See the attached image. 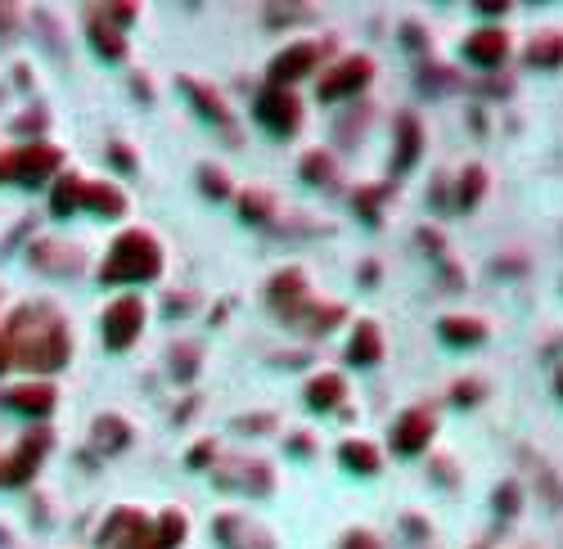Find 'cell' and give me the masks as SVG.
Instances as JSON below:
<instances>
[{
  "mask_svg": "<svg viewBox=\"0 0 563 549\" xmlns=\"http://www.w3.org/2000/svg\"><path fill=\"white\" fill-rule=\"evenodd\" d=\"M10 351L28 369H59L68 360V333L59 320H41V315H19L10 333Z\"/></svg>",
  "mask_w": 563,
  "mask_h": 549,
  "instance_id": "obj_1",
  "label": "cell"
},
{
  "mask_svg": "<svg viewBox=\"0 0 563 549\" xmlns=\"http://www.w3.org/2000/svg\"><path fill=\"white\" fill-rule=\"evenodd\" d=\"M158 270H163V252H158V243L149 239L145 230H131L109 248L100 275H104V284H127V279H154Z\"/></svg>",
  "mask_w": 563,
  "mask_h": 549,
  "instance_id": "obj_2",
  "label": "cell"
},
{
  "mask_svg": "<svg viewBox=\"0 0 563 549\" xmlns=\"http://www.w3.org/2000/svg\"><path fill=\"white\" fill-rule=\"evenodd\" d=\"M149 540H154V527H149L145 513H136V509H118L109 522H104L100 545H113V549H145Z\"/></svg>",
  "mask_w": 563,
  "mask_h": 549,
  "instance_id": "obj_3",
  "label": "cell"
},
{
  "mask_svg": "<svg viewBox=\"0 0 563 549\" xmlns=\"http://www.w3.org/2000/svg\"><path fill=\"white\" fill-rule=\"evenodd\" d=\"M140 324H145V306L136 302V297H122V302L109 306V315H104V342H109L113 351L131 347L140 333Z\"/></svg>",
  "mask_w": 563,
  "mask_h": 549,
  "instance_id": "obj_4",
  "label": "cell"
},
{
  "mask_svg": "<svg viewBox=\"0 0 563 549\" xmlns=\"http://www.w3.org/2000/svg\"><path fill=\"white\" fill-rule=\"evenodd\" d=\"M257 122L266 126V131H275V135H289V131H298V122H302V108H298V99L289 95V90H266L262 99H257Z\"/></svg>",
  "mask_w": 563,
  "mask_h": 549,
  "instance_id": "obj_5",
  "label": "cell"
},
{
  "mask_svg": "<svg viewBox=\"0 0 563 549\" xmlns=\"http://www.w3.org/2000/svg\"><path fill=\"white\" fill-rule=\"evenodd\" d=\"M55 167H59V149H55V144H28V149H19L10 162H5V171H14L23 185L46 180Z\"/></svg>",
  "mask_w": 563,
  "mask_h": 549,
  "instance_id": "obj_6",
  "label": "cell"
},
{
  "mask_svg": "<svg viewBox=\"0 0 563 549\" xmlns=\"http://www.w3.org/2000/svg\"><path fill=\"white\" fill-rule=\"evenodd\" d=\"M370 81V59H343L338 68H329L320 77V99H343L352 90H361Z\"/></svg>",
  "mask_w": 563,
  "mask_h": 549,
  "instance_id": "obj_7",
  "label": "cell"
},
{
  "mask_svg": "<svg viewBox=\"0 0 563 549\" xmlns=\"http://www.w3.org/2000/svg\"><path fill=\"white\" fill-rule=\"evenodd\" d=\"M428 437H433V414L428 410H406L397 419V428H392V446L401 455H419L428 446Z\"/></svg>",
  "mask_w": 563,
  "mask_h": 549,
  "instance_id": "obj_8",
  "label": "cell"
},
{
  "mask_svg": "<svg viewBox=\"0 0 563 549\" xmlns=\"http://www.w3.org/2000/svg\"><path fill=\"white\" fill-rule=\"evenodd\" d=\"M505 50H509V41L500 27H482V32H473L469 41H464V54H469L478 68H496V63L505 59Z\"/></svg>",
  "mask_w": 563,
  "mask_h": 549,
  "instance_id": "obj_9",
  "label": "cell"
},
{
  "mask_svg": "<svg viewBox=\"0 0 563 549\" xmlns=\"http://www.w3.org/2000/svg\"><path fill=\"white\" fill-rule=\"evenodd\" d=\"M316 59H320V45H289L284 54H275V63H271V81H293V77H302V72H311L316 68Z\"/></svg>",
  "mask_w": 563,
  "mask_h": 549,
  "instance_id": "obj_10",
  "label": "cell"
},
{
  "mask_svg": "<svg viewBox=\"0 0 563 549\" xmlns=\"http://www.w3.org/2000/svg\"><path fill=\"white\" fill-rule=\"evenodd\" d=\"M41 450H46V432H41V437H28L19 450H14V459H5L10 468H0V482H23V477H32Z\"/></svg>",
  "mask_w": 563,
  "mask_h": 549,
  "instance_id": "obj_11",
  "label": "cell"
},
{
  "mask_svg": "<svg viewBox=\"0 0 563 549\" xmlns=\"http://www.w3.org/2000/svg\"><path fill=\"white\" fill-rule=\"evenodd\" d=\"M5 405H10V410H19V414H50V405H55V387H46V383L14 387V392L5 396Z\"/></svg>",
  "mask_w": 563,
  "mask_h": 549,
  "instance_id": "obj_12",
  "label": "cell"
},
{
  "mask_svg": "<svg viewBox=\"0 0 563 549\" xmlns=\"http://www.w3.org/2000/svg\"><path fill=\"white\" fill-rule=\"evenodd\" d=\"M347 356H352L356 365H374V360L383 356V338H379V329H374L370 320H361V329L352 333V347H347Z\"/></svg>",
  "mask_w": 563,
  "mask_h": 549,
  "instance_id": "obj_13",
  "label": "cell"
},
{
  "mask_svg": "<svg viewBox=\"0 0 563 549\" xmlns=\"http://www.w3.org/2000/svg\"><path fill=\"white\" fill-rule=\"evenodd\" d=\"M307 401L316 405V410H334L338 401H343V378L338 374H320L307 383Z\"/></svg>",
  "mask_w": 563,
  "mask_h": 549,
  "instance_id": "obj_14",
  "label": "cell"
},
{
  "mask_svg": "<svg viewBox=\"0 0 563 549\" xmlns=\"http://www.w3.org/2000/svg\"><path fill=\"white\" fill-rule=\"evenodd\" d=\"M442 338L455 342V347H464V342H482L487 338V324L469 320V315H451V320H442Z\"/></svg>",
  "mask_w": 563,
  "mask_h": 549,
  "instance_id": "obj_15",
  "label": "cell"
},
{
  "mask_svg": "<svg viewBox=\"0 0 563 549\" xmlns=\"http://www.w3.org/2000/svg\"><path fill=\"white\" fill-rule=\"evenodd\" d=\"M82 207H95L100 216H122L127 198H122L118 189H109V185H86L82 189Z\"/></svg>",
  "mask_w": 563,
  "mask_h": 549,
  "instance_id": "obj_16",
  "label": "cell"
},
{
  "mask_svg": "<svg viewBox=\"0 0 563 549\" xmlns=\"http://www.w3.org/2000/svg\"><path fill=\"white\" fill-rule=\"evenodd\" d=\"M91 45L104 54V59H122V54H127V45H122L118 27L100 23V18H91Z\"/></svg>",
  "mask_w": 563,
  "mask_h": 549,
  "instance_id": "obj_17",
  "label": "cell"
},
{
  "mask_svg": "<svg viewBox=\"0 0 563 549\" xmlns=\"http://www.w3.org/2000/svg\"><path fill=\"white\" fill-rule=\"evenodd\" d=\"M338 455H343V464L356 468V473H374V468H379V450H374L370 441H347Z\"/></svg>",
  "mask_w": 563,
  "mask_h": 549,
  "instance_id": "obj_18",
  "label": "cell"
},
{
  "mask_svg": "<svg viewBox=\"0 0 563 549\" xmlns=\"http://www.w3.org/2000/svg\"><path fill=\"white\" fill-rule=\"evenodd\" d=\"M82 189H86L82 176H64V180H59V189H55V212H59V216L77 212V207H82Z\"/></svg>",
  "mask_w": 563,
  "mask_h": 549,
  "instance_id": "obj_19",
  "label": "cell"
},
{
  "mask_svg": "<svg viewBox=\"0 0 563 549\" xmlns=\"http://www.w3.org/2000/svg\"><path fill=\"white\" fill-rule=\"evenodd\" d=\"M527 63H532V68H554V63H559V32H545L541 41H532Z\"/></svg>",
  "mask_w": 563,
  "mask_h": 549,
  "instance_id": "obj_20",
  "label": "cell"
},
{
  "mask_svg": "<svg viewBox=\"0 0 563 549\" xmlns=\"http://www.w3.org/2000/svg\"><path fill=\"white\" fill-rule=\"evenodd\" d=\"M302 176L311 180V185H329V180H334V158H329V153H307V158H302Z\"/></svg>",
  "mask_w": 563,
  "mask_h": 549,
  "instance_id": "obj_21",
  "label": "cell"
},
{
  "mask_svg": "<svg viewBox=\"0 0 563 549\" xmlns=\"http://www.w3.org/2000/svg\"><path fill=\"white\" fill-rule=\"evenodd\" d=\"M415 153H419V122L415 117H401V158H397V167H410Z\"/></svg>",
  "mask_w": 563,
  "mask_h": 549,
  "instance_id": "obj_22",
  "label": "cell"
},
{
  "mask_svg": "<svg viewBox=\"0 0 563 549\" xmlns=\"http://www.w3.org/2000/svg\"><path fill=\"white\" fill-rule=\"evenodd\" d=\"M154 540H158V545H163V549H172V545H181V540H185V518H181V513H167V518H163V522H158V531H154Z\"/></svg>",
  "mask_w": 563,
  "mask_h": 549,
  "instance_id": "obj_23",
  "label": "cell"
},
{
  "mask_svg": "<svg viewBox=\"0 0 563 549\" xmlns=\"http://www.w3.org/2000/svg\"><path fill=\"white\" fill-rule=\"evenodd\" d=\"M185 90L199 99V113H208V117H217V122H226V108H221V99L212 95L208 86H199V81H185Z\"/></svg>",
  "mask_w": 563,
  "mask_h": 549,
  "instance_id": "obj_24",
  "label": "cell"
},
{
  "mask_svg": "<svg viewBox=\"0 0 563 549\" xmlns=\"http://www.w3.org/2000/svg\"><path fill=\"white\" fill-rule=\"evenodd\" d=\"M271 293L275 297H284V293L298 297L302 293V275H298V270H280V275H275V284H271Z\"/></svg>",
  "mask_w": 563,
  "mask_h": 549,
  "instance_id": "obj_25",
  "label": "cell"
},
{
  "mask_svg": "<svg viewBox=\"0 0 563 549\" xmlns=\"http://www.w3.org/2000/svg\"><path fill=\"white\" fill-rule=\"evenodd\" d=\"M266 207H271V198L266 194H244V216L248 221H266V216H271Z\"/></svg>",
  "mask_w": 563,
  "mask_h": 549,
  "instance_id": "obj_26",
  "label": "cell"
},
{
  "mask_svg": "<svg viewBox=\"0 0 563 549\" xmlns=\"http://www.w3.org/2000/svg\"><path fill=\"white\" fill-rule=\"evenodd\" d=\"M203 189H208V194H217V198H226V194H230L226 176H221V171H212V167H203Z\"/></svg>",
  "mask_w": 563,
  "mask_h": 549,
  "instance_id": "obj_27",
  "label": "cell"
},
{
  "mask_svg": "<svg viewBox=\"0 0 563 549\" xmlns=\"http://www.w3.org/2000/svg\"><path fill=\"white\" fill-rule=\"evenodd\" d=\"M478 194H482V171H469V176H464V185H460V203H473Z\"/></svg>",
  "mask_w": 563,
  "mask_h": 549,
  "instance_id": "obj_28",
  "label": "cell"
},
{
  "mask_svg": "<svg viewBox=\"0 0 563 549\" xmlns=\"http://www.w3.org/2000/svg\"><path fill=\"white\" fill-rule=\"evenodd\" d=\"M343 549H379V540H374V536H365V531H356V536L347 540Z\"/></svg>",
  "mask_w": 563,
  "mask_h": 549,
  "instance_id": "obj_29",
  "label": "cell"
},
{
  "mask_svg": "<svg viewBox=\"0 0 563 549\" xmlns=\"http://www.w3.org/2000/svg\"><path fill=\"white\" fill-rule=\"evenodd\" d=\"M10 360H14V351H10V338H0V369H10Z\"/></svg>",
  "mask_w": 563,
  "mask_h": 549,
  "instance_id": "obj_30",
  "label": "cell"
},
{
  "mask_svg": "<svg viewBox=\"0 0 563 549\" xmlns=\"http://www.w3.org/2000/svg\"><path fill=\"white\" fill-rule=\"evenodd\" d=\"M0 171H5V158H0Z\"/></svg>",
  "mask_w": 563,
  "mask_h": 549,
  "instance_id": "obj_31",
  "label": "cell"
}]
</instances>
